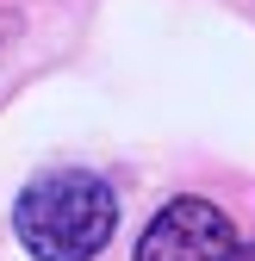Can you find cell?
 Listing matches in <instances>:
<instances>
[{
  "mask_svg": "<svg viewBox=\"0 0 255 261\" xmlns=\"http://www.w3.org/2000/svg\"><path fill=\"white\" fill-rule=\"evenodd\" d=\"M112 224H118V199L87 168L38 174L13 205V230L31 249V261H93L112 243Z\"/></svg>",
  "mask_w": 255,
  "mask_h": 261,
  "instance_id": "obj_1",
  "label": "cell"
},
{
  "mask_svg": "<svg viewBox=\"0 0 255 261\" xmlns=\"http://www.w3.org/2000/svg\"><path fill=\"white\" fill-rule=\"evenodd\" d=\"M0 31H7V19H0Z\"/></svg>",
  "mask_w": 255,
  "mask_h": 261,
  "instance_id": "obj_4",
  "label": "cell"
},
{
  "mask_svg": "<svg viewBox=\"0 0 255 261\" xmlns=\"http://www.w3.org/2000/svg\"><path fill=\"white\" fill-rule=\"evenodd\" d=\"M231 261H255V243H237V249H231Z\"/></svg>",
  "mask_w": 255,
  "mask_h": 261,
  "instance_id": "obj_3",
  "label": "cell"
},
{
  "mask_svg": "<svg viewBox=\"0 0 255 261\" xmlns=\"http://www.w3.org/2000/svg\"><path fill=\"white\" fill-rule=\"evenodd\" d=\"M237 230L212 199H168L137 237V261H231Z\"/></svg>",
  "mask_w": 255,
  "mask_h": 261,
  "instance_id": "obj_2",
  "label": "cell"
}]
</instances>
